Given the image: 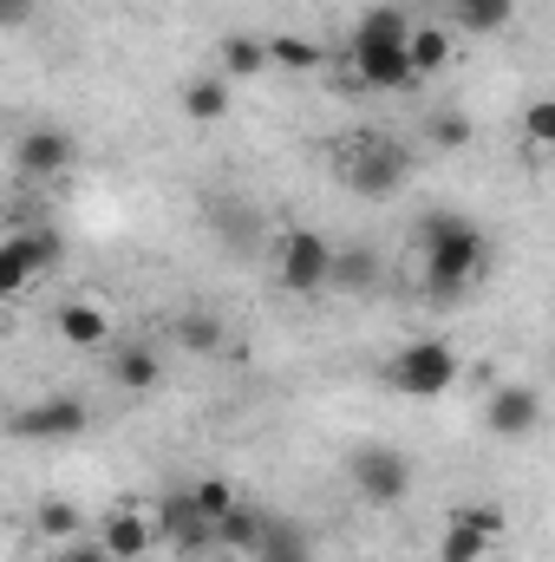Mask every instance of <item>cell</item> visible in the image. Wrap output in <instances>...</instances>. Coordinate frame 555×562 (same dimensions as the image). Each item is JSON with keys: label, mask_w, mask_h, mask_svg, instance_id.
<instances>
[{"label": "cell", "mask_w": 555, "mask_h": 562, "mask_svg": "<svg viewBox=\"0 0 555 562\" xmlns=\"http://www.w3.org/2000/svg\"><path fill=\"white\" fill-rule=\"evenodd\" d=\"M418 288H424V301H438V307H451L457 294H471L477 276H484V262H490V236L471 223V216H451V210H431V216H418Z\"/></svg>", "instance_id": "1"}, {"label": "cell", "mask_w": 555, "mask_h": 562, "mask_svg": "<svg viewBox=\"0 0 555 562\" xmlns=\"http://www.w3.org/2000/svg\"><path fill=\"white\" fill-rule=\"evenodd\" d=\"M406 33H412V13L393 0L360 13L353 46H347V72L360 79V92H412L418 86L412 59H406Z\"/></svg>", "instance_id": "2"}, {"label": "cell", "mask_w": 555, "mask_h": 562, "mask_svg": "<svg viewBox=\"0 0 555 562\" xmlns=\"http://www.w3.org/2000/svg\"><path fill=\"white\" fill-rule=\"evenodd\" d=\"M347 484H353L360 504H373V510H399V504L412 497V484H418V464L399 451V445L360 438V445L347 451Z\"/></svg>", "instance_id": "3"}, {"label": "cell", "mask_w": 555, "mask_h": 562, "mask_svg": "<svg viewBox=\"0 0 555 562\" xmlns=\"http://www.w3.org/2000/svg\"><path fill=\"white\" fill-rule=\"evenodd\" d=\"M457 380H464V360H457V347L438 340V334H418V340H406V347L386 360V386L406 393V400H444Z\"/></svg>", "instance_id": "4"}, {"label": "cell", "mask_w": 555, "mask_h": 562, "mask_svg": "<svg viewBox=\"0 0 555 562\" xmlns=\"http://www.w3.org/2000/svg\"><path fill=\"white\" fill-rule=\"evenodd\" d=\"M340 170H347V190H353V196L386 203V196H399V190L412 183V150H406L399 138L366 132V138H353L347 150H340Z\"/></svg>", "instance_id": "5"}, {"label": "cell", "mask_w": 555, "mask_h": 562, "mask_svg": "<svg viewBox=\"0 0 555 562\" xmlns=\"http://www.w3.org/2000/svg\"><path fill=\"white\" fill-rule=\"evenodd\" d=\"M59 262H66V236L59 229H13V236H0V301H20Z\"/></svg>", "instance_id": "6"}, {"label": "cell", "mask_w": 555, "mask_h": 562, "mask_svg": "<svg viewBox=\"0 0 555 562\" xmlns=\"http://www.w3.org/2000/svg\"><path fill=\"white\" fill-rule=\"evenodd\" d=\"M327 269H333V243L320 229H281L275 243V276L287 294H327Z\"/></svg>", "instance_id": "7"}, {"label": "cell", "mask_w": 555, "mask_h": 562, "mask_svg": "<svg viewBox=\"0 0 555 562\" xmlns=\"http://www.w3.org/2000/svg\"><path fill=\"white\" fill-rule=\"evenodd\" d=\"M503 537H510V517H503V510H490V504H457V510L444 517L438 562H484Z\"/></svg>", "instance_id": "8"}, {"label": "cell", "mask_w": 555, "mask_h": 562, "mask_svg": "<svg viewBox=\"0 0 555 562\" xmlns=\"http://www.w3.org/2000/svg\"><path fill=\"white\" fill-rule=\"evenodd\" d=\"M86 425H92V406L79 393H46V400L20 406L7 419V431L13 438H33V445H66V438H86Z\"/></svg>", "instance_id": "9"}, {"label": "cell", "mask_w": 555, "mask_h": 562, "mask_svg": "<svg viewBox=\"0 0 555 562\" xmlns=\"http://www.w3.org/2000/svg\"><path fill=\"white\" fill-rule=\"evenodd\" d=\"M157 537L177 550V557H209L216 550V537H209V517L190 504V484H170V491H157Z\"/></svg>", "instance_id": "10"}, {"label": "cell", "mask_w": 555, "mask_h": 562, "mask_svg": "<svg viewBox=\"0 0 555 562\" xmlns=\"http://www.w3.org/2000/svg\"><path fill=\"white\" fill-rule=\"evenodd\" d=\"M484 425H490V438H503V445L536 438V425H543V393L523 386V380L490 386V400H484Z\"/></svg>", "instance_id": "11"}, {"label": "cell", "mask_w": 555, "mask_h": 562, "mask_svg": "<svg viewBox=\"0 0 555 562\" xmlns=\"http://www.w3.org/2000/svg\"><path fill=\"white\" fill-rule=\"evenodd\" d=\"M79 164V138L66 125H26L13 138V170L20 177H66Z\"/></svg>", "instance_id": "12"}, {"label": "cell", "mask_w": 555, "mask_h": 562, "mask_svg": "<svg viewBox=\"0 0 555 562\" xmlns=\"http://www.w3.org/2000/svg\"><path fill=\"white\" fill-rule=\"evenodd\" d=\"M380 281H386V256H380L373 243H347V249H333L327 288H340V294H380Z\"/></svg>", "instance_id": "13"}, {"label": "cell", "mask_w": 555, "mask_h": 562, "mask_svg": "<svg viewBox=\"0 0 555 562\" xmlns=\"http://www.w3.org/2000/svg\"><path fill=\"white\" fill-rule=\"evenodd\" d=\"M53 334L72 347V353H92V347H112V314L99 301H66L53 314Z\"/></svg>", "instance_id": "14"}, {"label": "cell", "mask_w": 555, "mask_h": 562, "mask_svg": "<svg viewBox=\"0 0 555 562\" xmlns=\"http://www.w3.org/2000/svg\"><path fill=\"white\" fill-rule=\"evenodd\" d=\"M99 543H105L112 562H144V550L157 543V524L144 517L138 504H125V510H112V517L99 524Z\"/></svg>", "instance_id": "15"}, {"label": "cell", "mask_w": 555, "mask_h": 562, "mask_svg": "<svg viewBox=\"0 0 555 562\" xmlns=\"http://www.w3.org/2000/svg\"><path fill=\"white\" fill-rule=\"evenodd\" d=\"M177 105H183V119L190 125H223L229 119V79L223 72H196V79H183V92H177Z\"/></svg>", "instance_id": "16"}, {"label": "cell", "mask_w": 555, "mask_h": 562, "mask_svg": "<svg viewBox=\"0 0 555 562\" xmlns=\"http://www.w3.org/2000/svg\"><path fill=\"white\" fill-rule=\"evenodd\" d=\"M262 524H269V510H256V504L242 497V504H229V510L209 524V537H216V550H229V557H256Z\"/></svg>", "instance_id": "17"}, {"label": "cell", "mask_w": 555, "mask_h": 562, "mask_svg": "<svg viewBox=\"0 0 555 562\" xmlns=\"http://www.w3.org/2000/svg\"><path fill=\"white\" fill-rule=\"evenodd\" d=\"M216 72L236 86V79H269V40L262 33H229L216 46Z\"/></svg>", "instance_id": "18"}, {"label": "cell", "mask_w": 555, "mask_h": 562, "mask_svg": "<svg viewBox=\"0 0 555 562\" xmlns=\"http://www.w3.org/2000/svg\"><path fill=\"white\" fill-rule=\"evenodd\" d=\"M112 386H125V393H157V386H163V353L144 347V340L118 347V353H112Z\"/></svg>", "instance_id": "19"}, {"label": "cell", "mask_w": 555, "mask_h": 562, "mask_svg": "<svg viewBox=\"0 0 555 562\" xmlns=\"http://www.w3.org/2000/svg\"><path fill=\"white\" fill-rule=\"evenodd\" d=\"M451 7V33H471V40H490L517 20V0H444Z\"/></svg>", "instance_id": "20"}, {"label": "cell", "mask_w": 555, "mask_h": 562, "mask_svg": "<svg viewBox=\"0 0 555 562\" xmlns=\"http://www.w3.org/2000/svg\"><path fill=\"white\" fill-rule=\"evenodd\" d=\"M406 59H412L418 79L444 72V66H451V26H438V20H412V33H406Z\"/></svg>", "instance_id": "21"}, {"label": "cell", "mask_w": 555, "mask_h": 562, "mask_svg": "<svg viewBox=\"0 0 555 562\" xmlns=\"http://www.w3.org/2000/svg\"><path fill=\"white\" fill-rule=\"evenodd\" d=\"M33 537L39 543H72V537H86V510L66 504V497H46V504H33Z\"/></svg>", "instance_id": "22"}, {"label": "cell", "mask_w": 555, "mask_h": 562, "mask_svg": "<svg viewBox=\"0 0 555 562\" xmlns=\"http://www.w3.org/2000/svg\"><path fill=\"white\" fill-rule=\"evenodd\" d=\"M320 66H327L320 40H307V33H275L269 40V72H320Z\"/></svg>", "instance_id": "23"}, {"label": "cell", "mask_w": 555, "mask_h": 562, "mask_svg": "<svg viewBox=\"0 0 555 562\" xmlns=\"http://www.w3.org/2000/svg\"><path fill=\"white\" fill-rule=\"evenodd\" d=\"M256 557H262V562H307V530H301V524H287V517H269V524H262Z\"/></svg>", "instance_id": "24"}, {"label": "cell", "mask_w": 555, "mask_h": 562, "mask_svg": "<svg viewBox=\"0 0 555 562\" xmlns=\"http://www.w3.org/2000/svg\"><path fill=\"white\" fill-rule=\"evenodd\" d=\"M177 347L183 353H223V321L216 314H177Z\"/></svg>", "instance_id": "25"}, {"label": "cell", "mask_w": 555, "mask_h": 562, "mask_svg": "<svg viewBox=\"0 0 555 562\" xmlns=\"http://www.w3.org/2000/svg\"><path fill=\"white\" fill-rule=\"evenodd\" d=\"M190 504L216 524L229 504H242V484H229V477H196V484H190Z\"/></svg>", "instance_id": "26"}, {"label": "cell", "mask_w": 555, "mask_h": 562, "mask_svg": "<svg viewBox=\"0 0 555 562\" xmlns=\"http://www.w3.org/2000/svg\"><path fill=\"white\" fill-rule=\"evenodd\" d=\"M424 138L438 144V150H464V144L477 138V125H471V112H431L424 119Z\"/></svg>", "instance_id": "27"}, {"label": "cell", "mask_w": 555, "mask_h": 562, "mask_svg": "<svg viewBox=\"0 0 555 562\" xmlns=\"http://www.w3.org/2000/svg\"><path fill=\"white\" fill-rule=\"evenodd\" d=\"M523 138H530V150H550L555 144V99H530L523 105Z\"/></svg>", "instance_id": "28"}, {"label": "cell", "mask_w": 555, "mask_h": 562, "mask_svg": "<svg viewBox=\"0 0 555 562\" xmlns=\"http://www.w3.org/2000/svg\"><path fill=\"white\" fill-rule=\"evenodd\" d=\"M53 562H112V557H105L99 537H72V543H59V557Z\"/></svg>", "instance_id": "29"}, {"label": "cell", "mask_w": 555, "mask_h": 562, "mask_svg": "<svg viewBox=\"0 0 555 562\" xmlns=\"http://www.w3.org/2000/svg\"><path fill=\"white\" fill-rule=\"evenodd\" d=\"M39 13V0H0V33H20Z\"/></svg>", "instance_id": "30"}, {"label": "cell", "mask_w": 555, "mask_h": 562, "mask_svg": "<svg viewBox=\"0 0 555 562\" xmlns=\"http://www.w3.org/2000/svg\"><path fill=\"white\" fill-rule=\"evenodd\" d=\"M183 562H236L229 550H209V557H183Z\"/></svg>", "instance_id": "31"}, {"label": "cell", "mask_w": 555, "mask_h": 562, "mask_svg": "<svg viewBox=\"0 0 555 562\" xmlns=\"http://www.w3.org/2000/svg\"><path fill=\"white\" fill-rule=\"evenodd\" d=\"M418 7H444V0H418Z\"/></svg>", "instance_id": "32"}]
</instances>
